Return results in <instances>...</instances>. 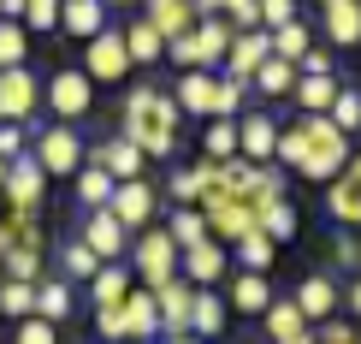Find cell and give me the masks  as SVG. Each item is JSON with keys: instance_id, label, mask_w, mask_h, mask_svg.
Masks as SVG:
<instances>
[{"instance_id": "1", "label": "cell", "mask_w": 361, "mask_h": 344, "mask_svg": "<svg viewBox=\"0 0 361 344\" xmlns=\"http://www.w3.org/2000/svg\"><path fill=\"white\" fill-rule=\"evenodd\" d=\"M279 167L284 172H296V178H314V184H332V178L350 167V137L332 125V119H296L290 131H279Z\"/></svg>"}, {"instance_id": "2", "label": "cell", "mask_w": 361, "mask_h": 344, "mask_svg": "<svg viewBox=\"0 0 361 344\" xmlns=\"http://www.w3.org/2000/svg\"><path fill=\"white\" fill-rule=\"evenodd\" d=\"M178 125H184V113H178L172 89H154V83H137V89L125 95V107H118V137L137 143L142 160H148V155L166 160L172 148H178Z\"/></svg>"}, {"instance_id": "3", "label": "cell", "mask_w": 361, "mask_h": 344, "mask_svg": "<svg viewBox=\"0 0 361 344\" xmlns=\"http://www.w3.org/2000/svg\"><path fill=\"white\" fill-rule=\"evenodd\" d=\"M30 160H36L48 178H78L83 160H89V143L78 137V125H48L36 137V148H30Z\"/></svg>"}, {"instance_id": "4", "label": "cell", "mask_w": 361, "mask_h": 344, "mask_svg": "<svg viewBox=\"0 0 361 344\" xmlns=\"http://www.w3.org/2000/svg\"><path fill=\"white\" fill-rule=\"evenodd\" d=\"M130 267H137L142 291H160L166 279H178V244L166 237V226H148L137 244H130Z\"/></svg>"}, {"instance_id": "5", "label": "cell", "mask_w": 361, "mask_h": 344, "mask_svg": "<svg viewBox=\"0 0 361 344\" xmlns=\"http://www.w3.org/2000/svg\"><path fill=\"white\" fill-rule=\"evenodd\" d=\"M42 101L59 113V125H78V119H89V107H95V83L83 78V66H59L48 83H42Z\"/></svg>"}, {"instance_id": "6", "label": "cell", "mask_w": 361, "mask_h": 344, "mask_svg": "<svg viewBox=\"0 0 361 344\" xmlns=\"http://www.w3.org/2000/svg\"><path fill=\"white\" fill-rule=\"evenodd\" d=\"M107 214L125 226L130 237H142L148 226H154V214H160V190L148 184V178H130V184H113V202H107Z\"/></svg>"}, {"instance_id": "7", "label": "cell", "mask_w": 361, "mask_h": 344, "mask_svg": "<svg viewBox=\"0 0 361 344\" xmlns=\"http://www.w3.org/2000/svg\"><path fill=\"white\" fill-rule=\"evenodd\" d=\"M42 196H48V172L30 160V148L18 160H6V178H0V202L12 208V214H36Z\"/></svg>"}, {"instance_id": "8", "label": "cell", "mask_w": 361, "mask_h": 344, "mask_svg": "<svg viewBox=\"0 0 361 344\" xmlns=\"http://www.w3.org/2000/svg\"><path fill=\"white\" fill-rule=\"evenodd\" d=\"M125 71H130L125 30H113V24H107V30H101V36L83 48V78H89V83H118Z\"/></svg>"}, {"instance_id": "9", "label": "cell", "mask_w": 361, "mask_h": 344, "mask_svg": "<svg viewBox=\"0 0 361 344\" xmlns=\"http://www.w3.org/2000/svg\"><path fill=\"white\" fill-rule=\"evenodd\" d=\"M42 107V78L30 66H12L0 71V119L6 125H30V113Z\"/></svg>"}, {"instance_id": "10", "label": "cell", "mask_w": 361, "mask_h": 344, "mask_svg": "<svg viewBox=\"0 0 361 344\" xmlns=\"http://www.w3.org/2000/svg\"><path fill=\"white\" fill-rule=\"evenodd\" d=\"M273 59V36L267 30H237L231 36V54H225V66H219V78H231V83H255V71Z\"/></svg>"}, {"instance_id": "11", "label": "cell", "mask_w": 361, "mask_h": 344, "mask_svg": "<svg viewBox=\"0 0 361 344\" xmlns=\"http://www.w3.org/2000/svg\"><path fill=\"white\" fill-rule=\"evenodd\" d=\"M273 155H279V119L273 113H243L237 119V160L267 167Z\"/></svg>"}, {"instance_id": "12", "label": "cell", "mask_w": 361, "mask_h": 344, "mask_svg": "<svg viewBox=\"0 0 361 344\" xmlns=\"http://www.w3.org/2000/svg\"><path fill=\"white\" fill-rule=\"evenodd\" d=\"M225 267H231V256H225V244H195L178 256V279H190L195 291H219V279H225Z\"/></svg>"}, {"instance_id": "13", "label": "cell", "mask_w": 361, "mask_h": 344, "mask_svg": "<svg viewBox=\"0 0 361 344\" xmlns=\"http://www.w3.org/2000/svg\"><path fill=\"white\" fill-rule=\"evenodd\" d=\"M326 214L338 220V226H361V155H350V167H343L332 184H326Z\"/></svg>"}, {"instance_id": "14", "label": "cell", "mask_w": 361, "mask_h": 344, "mask_svg": "<svg viewBox=\"0 0 361 344\" xmlns=\"http://www.w3.org/2000/svg\"><path fill=\"white\" fill-rule=\"evenodd\" d=\"M89 167H101V172L113 178V184H130V178H142L148 160H142V148L130 143V137H107V143L89 148Z\"/></svg>"}, {"instance_id": "15", "label": "cell", "mask_w": 361, "mask_h": 344, "mask_svg": "<svg viewBox=\"0 0 361 344\" xmlns=\"http://www.w3.org/2000/svg\"><path fill=\"white\" fill-rule=\"evenodd\" d=\"M290 303L302 309V321H308V326H320V321H332L338 309H343V291H338V285H332L326 273H308L302 285L290 291Z\"/></svg>"}, {"instance_id": "16", "label": "cell", "mask_w": 361, "mask_h": 344, "mask_svg": "<svg viewBox=\"0 0 361 344\" xmlns=\"http://www.w3.org/2000/svg\"><path fill=\"white\" fill-rule=\"evenodd\" d=\"M178 113H195V119H219V78L214 71H184L172 89Z\"/></svg>"}, {"instance_id": "17", "label": "cell", "mask_w": 361, "mask_h": 344, "mask_svg": "<svg viewBox=\"0 0 361 344\" xmlns=\"http://www.w3.org/2000/svg\"><path fill=\"white\" fill-rule=\"evenodd\" d=\"M83 244L95 249V261H101V267H107V261H118V256L130 249V232L118 226V220L107 214V208H95V214L83 220Z\"/></svg>"}, {"instance_id": "18", "label": "cell", "mask_w": 361, "mask_h": 344, "mask_svg": "<svg viewBox=\"0 0 361 344\" xmlns=\"http://www.w3.org/2000/svg\"><path fill=\"white\" fill-rule=\"evenodd\" d=\"M202 220H207V237H214V244H237L243 232H255V208L249 202H202Z\"/></svg>"}, {"instance_id": "19", "label": "cell", "mask_w": 361, "mask_h": 344, "mask_svg": "<svg viewBox=\"0 0 361 344\" xmlns=\"http://www.w3.org/2000/svg\"><path fill=\"white\" fill-rule=\"evenodd\" d=\"M190 303H195V285H190V279H166V285L154 291L160 326H166L172 338H184V333H190Z\"/></svg>"}, {"instance_id": "20", "label": "cell", "mask_w": 361, "mask_h": 344, "mask_svg": "<svg viewBox=\"0 0 361 344\" xmlns=\"http://www.w3.org/2000/svg\"><path fill=\"white\" fill-rule=\"evenodd\" d=\"M326 48H355L361 42V0H320Z\"/></svg>"}, {"instance_id": "21", "label": "cell", "mask_w": 361, "mask_h": 344, "mask_svg": "<svg viewBox=\"0 0 361 344\" xmlns=\"http://www.w3.org/2000/svg\"><path fill=\"white\" fill-rule=\"evenodd\" d=\"M142 24H154L160 42H178L195 30V6L190 0H142Z\"/></svg>"}, {"instance_id": "22", "label": "cell", "mask_w": 361, "mask_h": 344, "mask_svg": "<svg viewBox=\"0 0 361 344\" xmlns=\"http://www.w3.org/2000/svg\"><path fill=\"white\" fill-rule=\"evenodd\" d=\"M59 30L78 42H95L107 30V0H59Z\"/></svg>"}, {"instance_id": "23", "label": "cell", "mask_w": 361, "mask_h": 344, "mask_svg": "<svg viewBox=\"0 0 361 344\" xmlns=\"http://www.w3.org/2000/svg\"><path fill=\"white\" fill-rule=\"evenodd\" d=\"M118 321H125V338L148 344L160 333V309H154V291H130L125 303H118Z\"/></svg>"}, {"instance_id": "24", "label": "cell", "mask_w": 361, "mask_h": 344, "mask_svg": "<svg viewBox=\"0 0 361 344\" xmlns=\"http://www.w3.org/2000/svg\"><path fill=\"white\" fill-rule=\"evenodd\" d=\"M225 315H231V303H225L219 291H195V303H190V338H219L225 333Z\"/></svg>"}, {"instance_id": "25", "label": "cell", "mask_w": 361, "mask_h": 344, "mask_svg": "<svg viewBox=\"0 0 361 344\" xmlns=\"http://www.w3.org/2000/svg\"><path fill=\"white\" fill-rule=\"evenodd\" d=\"M225 303H231L237 315H267V309H273V285H267V273H237Z\"/></svg>"}, {"instance_id": "26", "label": "cell", "mask_w": 361, "mask_h": 344, "mask_svg": "<svg viewBox=\"0 0 361 344\" xmlns=\"http://www.w3.org/2000/svg\"><path fill=\"white\" fill-rule=\"evenodd\" d=\"M130 291H137V279H130V267H118V261H107L95 279H89V297H95V309H118Z\"/></svg>"}, {"instance_id": "27", "label": "cell", "mask_w": 361, "mask_h": 344, "mask_svg": "<svg viewBox=\"0 0 361 344\" xmlns=\"http://www.w3.org/2000/svg\"><path fill=\"white\" fill-rule=\"evenodd\" d=\"M255 232H261V237H273V244H290V237L302 232V220H296L290 196H284V202H267V208H255Z\"/></svg>"}, {"instance_id": "28", "label": "cell", "mask_w": 361, "mask_h": 344, "mask_svg": "<svg viewBox=\"0 0 361 344\" xmlns=\"http://www.w3.org/2000/svg\"><path fill=\"white\" fill-rule=\"evenodd\" d=\"M290 89H296V66L290 59H267L261 71H255V83H249V95H267V101H290Z\"/></svg>"}, {"instance_id": "29", "label": "cell", "mask_w": 361, "mask_h": 344, "mask_svg": "<svg viewBox=\"0 0 361 344\" xmlns=\"http://www.w3.org/2000/svg\"><path fill=\"white\" fill-rule=\"evenodd\" d=\"M231 36H237V30L225 24V18H195V48H202V66H207V71L225 66V54H231Z\"/></svg>"}, {"instance_id": "30", "label": "cell", "mask_w": 361, "mask_h": 344, "mask_svg": "<svg viewBox=\"0 0 361 344\" xmlns=\"http://www.w3.org/2000/svg\"><path fill=\"white\" fill-rule=\"evenodd\" d=\"M290 101H296V113H308V119L332 113V101H338V78H296Z\"/></svg>"}, {"instance_id": "31", "label": "cell", "mask_w": 361, "mask_h": 344, "mask_svg": "<svg viewBox=\"0 0 361 344\" xmlns=\"http://www.w3.org/2000/svg\"><path fill=\"white\" fill-rule=\"evenodd\" d=\"M125 54H130V66H160V59H166V42H160V30L154 24H130L125 30Z\"/></svg>"}, {"instance_id": "32", "label": "cell", "mask_w": 361, "mask_h": 344, "mask_svg": "<svg viewBox=\"0 0 361 344\" xmlns=\"http://www.w3.org/2000/svg\"><path fill=\"white\" fill-rule=\"evenodd\" d=\"M36 321H48V326H66V321H71V291H66V279H42V285H36Z\"/></svg>"}, {"instance_id": "33", "label": "cell", "mask_w": 361, "mask_h": 344, "mask_svg": "<svg viewBox=\"0 0 361 344\" xmlns=\"http://www.w3.org/2000/svg\"><path fill=\"white\" fill-rule=\"evenodd\" d=\"M231 249H237V267H243V273H267V267L279 261V244H273V237H261V232H243Z\"/></svg>"}, {"instance_id": "34", "label": "cell", "mask_w": 361, "mask_h": 344, "mask_svg": "<svg viewBox=\"0 0 361 344\" xmlns=\"http://www.w3.org/2000/svg\"><path fill=\"white\" fill-rule=\"evenodd\" d=\"M261 321H267V338H273V344H279V338H302V333H308L302 309H296L290 297H273V309H267Z\"/></svg>"}, {"instance_id": "35", "label": "cell", "mask_w": 361, "mask_h": 344, "mask_svg": "<svg viewBox=\"0 0 361 344\" xmlns=\"http://www.w3.org/2000/svg\"><path fill=\"white\" fill-rule=\"evenodd\" d=\"M166 237L178 244V256H184V249H195V244H207V220H202V208H178V214L166 220Z\"/></svg>"}, {"instance_id": "36", "label": "cell", "mask_w": 361, "mask_h": 344, "mask_svg": "<svg viewBox=\"0 0 361 344\" xmlns=\"http://www.w3.org/2000/svg\"><path fill=\"white\" fill-rule=\"evenodd\" d=\"M202 148H207L202 160H237V119H207Z\"/></svg>"}, {"instance_id": "37", "label": "cell", "mask_w": 361, "mask_h": 344, "mask_svg": "<svg viewBox=\"0 0 361 344\" xmlns=\"http://www.w3.org/2000/svg\"><path fill=\"white\" fill-rule=\"evenodd\" d=\"M78 202L89 208V214H95V208H107V202H113V178L101 172V167H89V160H83V172H78Z\"/></svg>"}, {"instance_id": "38", "label": "cell", "mask_w": 361, "mask_h": 344, "mask_svg": "<svg viewBox=\"0 0 361 344\" xmlns=\"http://www.w3.org/2000/svg\"><path fill=\"white\" fill-rule=\"evenodd\" d=\"M24 59H30V30L12 24V18H0V71L24 66Z\"/></svg>"}, {"instance_id": "39", "label": "cell", "mask_w": 361, "mask_h": 344, "mask_svg": "<svg viewBox=\"0 0 361 344\" xmlns=\"http://www.w3.org/2000/svg\"><path fill=\"white\" fill-rule=\"evenodd\" d=\"M0 315H12V321H30V315H36V285L0 279Z\"/></svg>"}, {"instance_id": "40", "label": "cell", "mask_w": 361, "mask_h": 344, "mask_svg": "<svg viewBox=\"0 0 361 344\" xmlns=\"http://www.w3.org/2000/svg\"><path fill=\"white\" fill-rule=\"evenodd\" d=\"M308 48H314V36H308V24H302V18L284 24V30H273V54H279V59H290V66H296Z\"/></svg>"}, {"instance_id": "41", "label": "cell", "mask_w": 361, "mask_h": 344, "mask_svg": "<svg viewBox=\"0 0 361 344\" xmlns=\"http://www.w3.org/2000/svg\"><path fill=\"white\" fill-rule=\"evenodd\" d=\"M0 279H18V285H42V256L36 249H12L0 261Z\"/></svg>"}, {"instance_id": "42", "label": "cell", "mask_w": 361, "mask_h": 344, "mask_svg": "<svg viewBox=\"0 0 361 344\" xmlns=\"http://www.w3.org/2000/svg\"><path fill=\"white\" fill-rule=\"evenodd\" d=\"M166 196H172L178 208H195V202H202V172H195V167H178V172L166 178Z\"/></svg>"}, {"instance_id": "43", "label": "cell", "mask_w": 361, "mask_h": 344, "mask_svg": "<svg viewBox=\"0 0 361 344\" xmlns=\"http://www.w3.org/2000/svg\"><path fill=\"white\" fill-rule=\"evenodd\" d=\"M332 125L343 131V137H350V131H361V89H338V101H332Z\"/></svg>"}, {"instance_id": "44", "label": "cell", "mask_w": 361, "mask_h": 344, "mask_svg": "<svg viewBox=\"0 0 361 344\" xmlns=\"http://www.w3.org/2000/svg\"><path fill=\"white\" fill-rule=\"evenodd\" d=\"M95 273H101L95 249H89L83 237H78V244H66V279H83V285H89V279H95Z\"/></svg>"}, {"instance_id": "45", "label": "cell", "mask_w": 361, "mask_h": 344, "mask_svg": "<svg viewBox=\"0 0 361 344\" xmlns=\"http://www.w3.org/2000/svg\"><path fill=\"white\" fill-rule=\"evenodd\" d=\"M296 78H338V54L332 48H308L296 59Z\"/></svg>"}, {"instance_id": "46", "label": "cell", "mask_w": 361, "mask_h": 344, "mask_svg": "<svg viewBox=\"0 0 361 344\" xmlns=\"http://www.w3.org/2000/svg\"><path fill=\"white\" fill-rule=\"evenodd\" d=\"M24 30H59V0H24Z\"/></svg>"}, {"instance_id": "47", "label": "cell", "mask_w": 361, "mask_h": 344, "mask_svg": "<svg viewBox=\"0 0 361 344\" xmlns=\"http://www.w3.org/2000/svg\"><path fill=\"white\" fill-rule=\"evenodd\" d=\"M308 338H314V344H361V333H355V326L343 321V315H332V321H320V326H314Z\"/></svg>"}, {"instance_id": "48", "label": "cell", "mask_w": 361, "mask_h": 344, "mask_svg": "<svg viewBox=\"0 0 361 344\" xmlns=\"http://www.w3.org/2000/svg\"><path fill=\"white\" fill-rule=\"evenodd\" d=\"M296 24V0H261V30L273 36V30Z\"/></svg>"}, {"instance_id": "49", "label": "cell", "mask_w": 361, "mask_h": 344, "mask_svg": "<svg viewBox=\"0 0 361 344\" xmlns=\"http://www.w3.org/2000/svg\"><path fill=\"white\" fill-rule=\"evenodd\" d=\"M332 261L343 267V273H361V244H355L350 232H343V237H332Z\"/></svg>"}, {"instance_id": "50", "label": "cell", "mask_w": 361, "mask_h": 344, "mask_svg": "<svg viewBox=\"0 0 361 344\" xmlns=\"http://www.w3.org/2000/svg\"><path fill=\"white\" fill-rule=\"evenodd\" d=\"M18 344H59V326H48V321H18Z\"/></svg>"}, {"instance_id": "51", "label": "cell", "mask_w": 361, "mask_h": 344, "mask_svg": "<svg viewBox=\"0 0 361 344\" xmlns=\"http://www.w3.org/2000/svg\"><path fill=\"white\" fill-rule=\"evenodd\" d=\"M95 338H125V321H118V309H95Z\"/></svg>"}, {"instance_id": "52", "label": "cell", "mask_w": 361, "mask_h": 344, "mask_svg": "<svg viewBox=\"0 0 361 344\" xmlns=\"http://www.w3.org/2000/svg\"><path fill=\"white\" fill-rule=\"evenodd\" d=\"M24 155V125H0V160H18Z\"/></svg>"}, {"instance_id": "53", "label": "cell", "mask_w": 361, "mask_h": 344, "mask_svg": "<svg viewBox=\"0 0 361 344\" xmlns=\"http://www.w3.org/2000/svg\"><path fill=\"white\" fill-rule=\"evenodd\" d=\"M195 6V18H225V6H231V0H190Z\"/></svg>"}, {"instance_id": "54", "label": "cell", "mask_w": 361, "mask_h": 344, "mask_svg": "<svg viewBox=\"0 0 361 344\" xmlns=\"http://www.w3.org/2000/svg\"><path fill=\"white\" fill-rule=\"evenodd\" d=\"M343 309H350V315H355V321H361V273H355V279H350V291H343Z\"/></svg>"}, {"instance_id": "55", "label": "cell", "mask_w": 361, "mask_h": 344, "mask_svg": "<svg viewBox=\"0 0 361 344\" xmlns=\"http://www.w3.org/2000/svg\"><path fill=\"white\" fill-rule=\"evenodd\" d=\"M0 18H12V24H18V18H24V0H0Z\"/></svg>"}, {"instance_id": "56", "label": "cell", "mask_w": 361, "mask_h": 344, "mask_svg": "<svg viewBox=\"0 0 361 344\" xmlns=\"http://www.w3.org/2000/svg\"><path fill=\"white\" fill-rule=\"evenodd\" d=\"M279 344H314V338H308V333H302V338H279Z\"/></svg>"}, {"instance_id": "57", "label": "cell", "mask_w": 361, "mask_h": 344, "mask_svg": "<svg viewBox=\"0 0 361 344\" xmlns=\"http://www.w3.org/2000/svg\"><path fill=\"white\" fill-rule=\"evenodd\" d=\"M166 344H202V338H190V333H184V338H166Z\"/></svg>"}, {"instance_id": "58", "label": "cell", "mask_w": 361, "mask_h": 344, "mask_svg": "<svg viewBox=\"0 0 361 344\" xmlns=\"http://www.w3.org/2000/svg\"><path fill=\"white\" fill-rule=\"evenodd\" d=\"M107 6H142V0H107Z\"/></svg>"}, {"instance_id": "59", "label": "cell", "mask_w": 361, "mask_h": 344, "mask_svg": "<svg viewBox=\"0 0 361 344\" xmlns=\"http://www.w3.org/2000/svg\"><path fill=\"white\" fill-rule=\"evenodd\" d=\"M0 178H6V160H0Z\"/></svg>"}, {"instance_id": "60", "label": "cell", "mask_w": 361, "mask_h": 344, "mask_svg": "<svg viewBox=\"0 0 361 344\" xmlns=\"http://www.w3.org/2000/svg\"><path fill=\"white\" fill-rule=\"evenodd\" d=\"M0 125H6V119H0Z\"/></svg>"}, {"instance_id": "61", "label": "cell", "mask_w": 361, "mask_h": 344, "mask_svg": "<svg viewBox=\"0 0 361 344\" xmlns=\"http://www.w3.org/2000/svg\"><path fill=\"white\" fill-rule=\"evenodd\" d=\"M0 208H6V202H0Z\"/></svg>"}]
</instances>
